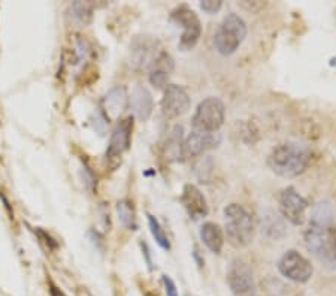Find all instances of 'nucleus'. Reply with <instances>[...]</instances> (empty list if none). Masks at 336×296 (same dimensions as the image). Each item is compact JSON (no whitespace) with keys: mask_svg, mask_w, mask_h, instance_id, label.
I'll list each match as a JSON object with an SVG mask.
<instances>
[{"mask_svg":"<svg viewBox=\"0 0 336 296\" xmlns=\"http://www.w3.org/2000/svg\"><path fill=\"white\" fill-rule=\"evenodd\" d=\"M312 153L306 145L298 142H284L267 156L269 169L283 178H295L306 171L311 163Z\"/></svg>","mask_w":336,"mask_h":296,"instance_id":"1","label":"nucleus"},{"mask_svg":"<svg viewBox=\"0 0 336 296\" xmlns=\"http://www.w3.org/2000/svg\"><path fill=\"white\" fill-rule=\"evenodd\" d=\"M0 199L3 201V204H5V208H6V211H8V214L11 216V219L14 217V213H12V210H11V205H9V202H8V199L5 198V194L0 191Z\"/></svg>","mask_w":336,"mask_h":296,"instance_id":"29","label":"nucleus"},{"mask_svg":"<svg viewBox=\"0 0 336 296\" xmlns=\"http://www.w3.org/2000/svg\"><path fill=\"white\" fill-rule=\"evenodd\" d=\"M132 132H133V118H124L121 120L115 129L112 130L111 139H109V145L106 150V159H118L123 156L124 151H127L130 147V141H132Z\"/></svg>","mask_w":336,"mask_h":296,"instance_id":"12","label":"nucleus"},{"mask_svg":"<svg viewBox=\"0 0 336 296\" xmlns=\"http://www.w3.org/2000/svg\"><path fill=\"white\" fill-rule=\"evenodd\" d=\"M241 6L242 8H245V9H248V11H257V9H260L264 6V3H261V2H253V3H241Z\"/></svg>","mask_w":336,"mask_h":296,"instance_id":"28","label":"nucleus"},{"mask_svg":"<svg viewBox=\"0 0 336 296\" xmlns=\"http://www.w3.org/2000/svg\"><path fill=\"white\" fill-rule=\"evenodd\" d=\"M93 18V9L90 3L85 2H74L69 6L68 11V20L71 24H74L76 27H85L87 24H90Z\"/></svg>","mask_w":336,"mask_h":296,"instance_id":"20","label":"nucleus"},{"mask_svg":"<svg viewBox=\"0 0 336 296\" xmlns=\"http://www.w3.org/2000/svg\"><path fill=\"white\" fill-rule=\"evenodd\" d=\"M48 289H49V296H68L62 289H59L51 280L48 281Z\"/></svg>","mask_w":336,"mask_h":296,"instance_id":"26","label":"nucleus"},{"mask_svg":"<svg viewBox=\"0 0 336 296\" xmlns=\"http://www.w3.org/2000/svg\"><path fill=\"white\" fill-rule=\"evenodd\" d=\"M247 36V24L238 14H227L223 18L221 24L218 26L215 36H214V46L217 53L221 56L233 54L244 39Z\"/></svg>","mask_w":336,"mask_h":296,"instance_id":"4","label":"nucleus"},{"mask_svg":"<svg viewBox=\"0 0 336 296\" xmlns=\"http://www.w3.org/2000/svg\"><path fill=\"white\" fill-rule=\"evenodd\" d=\"M145 296H155V295H151V293H147V295Z\"/></svg>","mask_w":336,"mask_h":296,"instance_id":"32","label":"nucleus"},{"mask_svg":"<svg viewBox=\"0 0 336 296\" xmlns=\"http://www.w3.org/2000/svg\"><path fill=\"white\" fill-rule=\"evenodd\" d=\"M37 235H39V238H42L43 239V244L49 249V250H55L57 247H59V244H57V241L55 239H52L46 232H43V230H40V229H36L35 230Z\"/></svg>","mask_w":336,"mask_h":296,"instance_id":"25","label":"nucleus"},{"mask_svg":"<svg viewBox=\"0 0 336 296\" xmlns=\"http://www.w3.org/2000/svg\"><path fill=\"white\" fill-rule=\"evenodd\" d=\"M279 211L293 226H300L306 220L308 202L295 187H287L279 196Z\"/></svg>","mask_w":336,"mask_h":296,"instance_id":"9","label":"nucleus"},{"mask_svg":"<svg viewBox=\"0 0 336 296\" xmlns=\"http://www.w3.org/2000/svg\"><path fill=\"white\" fill-rule=\"evenodd\" d=\"M305 247L315 258L327 263L336 262V233L332 224L309 222L303 233Z\"/></svg>","mask_w":336,"mask_h":296,"instance_id":"3","label":"nucleus"},{"mask_svg":"<svg viewBox=\"0 0 336 296\" xmlns=\"http://www.w3.org/2000/svg\"><path fill=\"white\" fill-rule=\"evenodd\" d=\"M181 204L193 220H199L208 216L209 208L203 193L194 184H186L181 194Z\"/></svg>","mask_w":336,"mask_h":296,"instance_id":"13","label":"nucleus"},{"mask_svg":"<svg viewBox=\"0 0 336 296\" xmlns=\"http://www.w3.org/2000/svg\"><path fill=\"white\" fill-rule=\"evenodd\" d=\"M129 93L126 87L117 85L108 91V94L103 99V107L108 118H118L120 114L124 111L129 105Z\"/></svg>","mask_w":336,"mask_h":296,"instance_id":"17","label":"nucleus"},{"mask_svg":"<svg viewBox=\"0 0 336 296\" xmlns=\"http://www.w3.org/2000/svg\"><path fill=\"white\" fill-rule=\"evenodd\" d=\"M117 214L120 223L129 229V230H136L138 223H136V213L133 208V204L127 199H123L117 204Z\"/></svg>","mask_w":336,"mask_h":296,"instance_id":"21","label":"nucleus"},{"mask_svg":"<svg viewBox=\"0 0 336 296\" xmlns=\"http://www.w3.org/2000/svg\"><path fill=\"white\" fill-rule=\"evenodd\" d=\"M220 142H221V136H220L218 132L217 133H208V132L191 130V133L184 139L181 159H184V160L196 159V157L205 154L206 151L218 147Z\"/></svg>","mask_w":336,"mask_h":296,"instance_id":"11","label":"nucleus"},{"mask_svg":"<svg viewBox=\"0 0 336 296\" xmlns=\"http://www.w3.org/2000/svg\"><path fill=\"white\" fill-rule=\"evenodd\" d=\"M224 232L230 245L235 249H244L254 239V217L244 205L229 204L224 208Z\"/></svg>","mask_w":336,"mask_h":296,"instance_id":"2","label":"nucleus"},{"mask_svg":"<svg viewBox=\"0 0 336 296\" xmlns=\"http://www.w3.org/2000/svg\"><path fill=\"white\" fill-rule=\"evenodd\" d=\"M226 120V105L221 99L209 96L203 99L191 118L193 130L197 132H208V133H217Z\"/></svg>","mask_w":336,"mask_h":296,"instance_id":"5","label":"nucleus"},{"mask_svg":"<svg viewBox=\"0 0 336 296\" xmlns=\"http://www.w3.org/2000/svg\"><path fill=\"white\" fill-rule=\"evenodd\" d=\"M278 271L283 277L295 283H306L314 274V266L296 250H287L278 260Z\"/></svg>","mask_w":336,"mask_h":296,"instance_id":"7","label":"nucleus"},{"mask_svg":"<svg viewBox=\"0 0 336 296\" xmlns=\"http://www.w3.org/2000/svg\"><path fill=\"white\" fill-rule=\"evenodd\" d=\"M76 296H93V295H91V292H88V289H85V287H78V289H76Z\"/></svg>","mask_w":336,"mask_h":296,"instance_id":"30","label":"nucleus"},{"mask_svg":"<svg viewBox=\"0 0 336 296\" xmlns=\"http://www.w3.org/2000/svg\"><path fill=\"white\" fill-rule=\"evenodd\" d=\"M141 249H142V253L145 256V260H147V265H148V269L151 271L154 266H152V260H151V255H149V249L148 245L145 242H141Z\"/></svg>","mask_w":336,"mask_h":296,"instance_id":"27","label":"nucleus"},{"mask_svg":"<svg viewBox=\"0 0 336 296\" xmlns=\"http://www.w3.org/2000/svg\"><path fill=\"white\" fill-rule=\"evenodd\" d=\"M183 144H184V129L183 126L177 124L172 127L166 142H164V154L169 160H180L183 154Z\"/></svg>","mask_w":336,"mask_h":296,"instance_id":"19","label":"nucleus"},{"mask_svg":"<svg viewBox=\"0 0 336 296\" xmlns=\"http://www.w3.org/2000/svg\"><path fill=\"white\" fill-rule=\"evenodd\" d=\"M190 110V96L181 85L169 84L161 99V112L167 118H178Z\"/></svg>","mask_w":336,"mask_h":296,"instance_id":"10","label":"nucleus"},{"mask_svg":"<svg viewBox=\"0 0 336 296\" xmlns=\"http://www.w3.org/2000/svg\"><path fill=\"white\" fill-rule=\"evenodd\" d=\"M161 281L164 284V290L167 296H178V290H177V284L174 283V280L169 275H161Z\"/></svg>","mask_w":336,"mask_h":296,"instance_id":"24","label":"nucleus"},{"mask_svg":"<svg viewBox=\"0 0 336 296\" xmlns=\"http://www.w3.org/2000/svg\"><path fill=\"white\" fill-rule=\"evenodd\" d=\"M200 239L209 252L215 255L221 253L224 245V232L218 223H203L200 227Z\"/></svg>","mask_w":336,"mask_h":296,"instance_id":"18","label":"nucleus"},{"mask_svg":"<svg viewBox=\"0 0 336 296\" xmlns=\"http://www.w3.org/2000/svg\"><path fill=\"white\" fill-rule=\"evenodd\" d=\"M227 283L235 296H257V286L250 265L242 259L232 262L227 272Z\"/></svg>","mask_w":336,"mask_h":296,"instance_id":"8","label":"nucleus"},{"mask_svg":"<svg viewBox=\"0 0 336 296\" xmlns=\"http://www.w3.org/2000/svg\"><path fill=\"white\" fill-rule=\"evenodd\" d=\"M129 102H130L132 110H133L138 120L147 121L151 117L152 110H154V101H152V96L148 91V88H145L144 85L135 87Z\"/></svg>","mask_w":336,"mask_h":296,"instance_id":"16","label":"nucleus"},{"mask_svg":"<svg viewBox=\"0 0 336 296\" xmlns=\"http://www.w3.org/2000/svg\"><path fill=\"white\" fill-rule=\"evenodd\" d=\"M223 6V2L221 0H203L200 2V8L203 12L206 14H215L221 9Z\"/></svg>","mask_w":336,"mask_h":296,"instance_id":"23","label":"nucleus"},{"mask_svg":"<svg viewBox=\"0 0 336 296\" xmlns=\"http://www.w3.org/2000/svg\"><path fill=\"white\" fill-rule=\"evenodd\" d=\"M155 54V42L149 37H138L135 39L130 50V66L133 69H142L144 66L154 62Z\"/></svg>","mask_w":336,"mask_h":296,"instance_id":"15","label":"nucleus"},{"mask_svg":"<svg viewBox=\"0 0 336 296\" xmlns=\"http://www.w3.org/2000/svg\"><path fill=\"white\" fill-rule=\"evenodd\" d=\"M193 256H194V259L197 262V265H199V268H202L203 266V260L200 259V255H199V250L194 247V253H193Z\"/></svg>","mask_w":336,"mask_h":296,"instance_id":"31","label":"nucleus"},{"mask_svg":"<svg viewBox=\"0 0 336 296\" xmlns=\"http://www.w3.org/2000/svg\"><path fill=\"white\" fill-rule=\"evenodd\" d=\"M172 20L178 26L183 27V35H181L180 43H178L180 50H183V51L193 50L197 45L200 35H202V23H200L197 14L191 8L183 5L172 12Z\"/></svg>","mask_w":336,"mask_h":296,"instance_id":"6","label":"nucleus"},{"mask_svg":"<svg viewBox=\"0 0 336 296\" xmlns=\"http://www.w3.org/2000/svg\"><path fill=\"white\" fill-rule=\"evenodd\" d=\"M174 69H175V63H174L172 56L164 51H160L149 68L148 79L151 85H154L158 90L166 88L169 85L167 81L174 72Z\"/></svg>","mask_w":336,"mask_h":296,"instance_id":"14","label":"nucleus"},{"mask_svg":"<svg viewBox=\"0 0 336 296\" xmlns=\"http://www.w3.org/2000/svg\"><path fill=\"white\" fill-rule=\"evenodd\" d=\"M148 224L149 230H151L155 242H157L163 250L169 252V250H171V242H169V239H167V236H166V233H164V230H163V227H161V224L158 223V220H157L154 216L148 214Z\"/></svg>","mask_w":336,"mask_h":296,"instance_id":"22","label":"nucleus"}]
</instances>
